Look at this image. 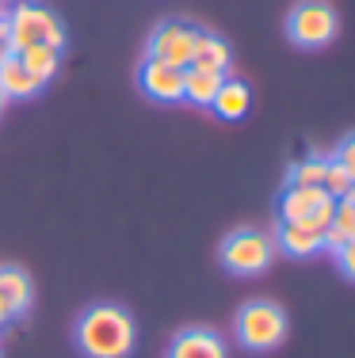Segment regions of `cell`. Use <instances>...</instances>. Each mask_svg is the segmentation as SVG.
Wrapping results in <instances>:
<instances>
[{
    "instance_id": "6da1fadb",
    "label": "cell",
    "mask_w": 355,
    "mask_h": 358,
    "mask_svg": "<svg viewBox=\"0 0 355 358\" xmlns=\"http://www.w3.org/2000/svg\"><path fill=\"white\" fill-rule=\"evenodd\" d=\"M73 339H77V351L84 358H130L138 328H134V317L123 305L99 301V305H88L77 317Z\"/></svg>"
},
{
    "instance_id": "7a4b0ae2",
    "label": "cell",
    "mask_w": 355,
    "mask_h": 358,
    "mask_svg": "<svg viewBox=\"0 0 355 358\" xmlns=\"http://www.w3.org/2000/svg\"><path fill=\"white\" fill-rule=\"evenodd\" d=\"M233 336L244 351H275L286 339V313L275 301H244L233 317Z\"/></svg>"
},
{
    "instance_id": "3957f363",
    "label": "cell",
    "mask_w": 355,
    "mask_h": 358,
    "mask_svg": "<svg viewBox=\"0 0 355 358\" xmlns=\"http://www.w3.org/2000/svg\"><path fill=\"white\" fill-rule=\"evenodd\" d=\"M4 20H8V31H12L15 54H20V50H31V46H57V50L65 46L62 20H57L46 4H39V0H20V4H12L4 12Z\"/></svg>"
},
{
    "instance_id": "277c9868",
    "label": "cell",
    "mask_w": 355,
    "mask_h": 358,
    "mask_svg": "<svg viewBox=\"0 0 355 358\" xmlns=\"http://www.w3.org/2000/svg\"><path fill=\"white\" fill-rule=\"evenodd\" d=\"M275 259V241L260 229H233L222 241V267L237 278L264 275Z\"/></svg>"
},
{
    "instance_id": "5b68a950",
    "label": "cell",
    "mask_w": 355,
    "mask_h": 358,
    "mask_svg": "<svg viewBox=\"0 0 355 358\" xmlns=\"http://www.w3.org/2000/svg\"><path fill=\"white\" fill-rule=\"evenodd\" d=\"M340 31V15L328 0H298L286 15V35L302 50H321L336 38Z\"/></svg>"
},
{
    "instance_id": "8992f818",
    "label": "cell",
    "mask_w": 355,
    "mask_h": 358,
    "mask_svg": "<svg viewBox=\"0 0 355 358\" xmlns=\"http://www.w3.org/2000/svg\"><path fill=\"white\" fill-rule=\"evenodd\" d=\"M199 35H202V27H195L188 20H165V23H157L153 35L146 42V57L176 65V69H188L191 57H195Z\"/></svg>"
},
{
    "instance_id": "52a82bcc",
    "label": "cell",
    "mask_w": 355,
    "mask_h": 358,
    "mask_svg": "<svg viewBox=\"0 0 355 358\" xmlns=\"http://www.w3.org/2000/svg\"><path fill=\"white\" fill-rule=\"evenodd\" d=\"M336 199H328L325 187H286L279 194V217L283 221H306L314 229L333 225Z\"/></svg>"
},
{
    "instance_id": "ba28073f",
    "label": "cell",
    "mask_w": 355,
    "mask_h": 358,
    "mask_svg": "<svg viewBox=\"0 0 355 358\" xmlns=\"http://www.w3.org/2000/svg\"><path fill=\"white\" fill-rule=\"evenodd\" d=\"M138 88H141V96H149L153 103H183V69L153 62V57H141Z\"/></svg>"
},
{
    "instance_id": "9c48e42d",
    "label": "cell",
    "mask_w": 355,
    "mask_h": 358,
    "mask_svg": "<svg viewBox=\"0 0 355 358\" xmlns=\"http://www.w3.org/2000/svg\"><path fill=\"white\" fill-rule=\"evenodd\" d=\"M165 358H225V343L210 328H183L172 336Z\"/></svg>"
},
{
    "instance_id": "30bf717a",
    "label": "cell",
    "mask_w": 355,
    "mask_h": 358,
    "mask_svg": "<svg viewBox=\"0 0 355 358\" xmlns=\"http://www.w3.org/2000/svg\"><path fill=\"white\" fill-rule=\"evenodd\" d=\"M275 248H283L294 259L317 255V252H325V229H314L306 221H283L275 233Z\"/></svg>"
},
{
    "instance_id": "8fae6325",
    "label": "cell",
    "mask_w": 355,
    "mask_h": 358,
    "mask_svg": "<svg viewBox=\"0 0 355 358\" xmlns=\"http://www.w3.org/2000/svg\"><path fill=\"white\" fill-rule=\"evenodd\" d=\"M0 297L12 309V317H23L35 301V286H31V275L15 263H0Z\"/></svg>"
},
{
    "instance_id": "7c38bea8",
    "label": "cell",
    "mask_w": 355,
    "mask_h": 358,
    "mask_svg": "<svg viewBox=\"0 0 355 358\" xmlns=\"http://www.w3.org/2000/svg\"><path fill=\"white\" fill-rule=\"evenodd\" d=\"M252 107V92L244 80H233V76H225L222 88H218L214 103H210V110H214L218 118H225V122H237V118H244Z\"/></svg>"
},
{
    "instance_id": "4fadbf2b",
    "label": "cell",
    "mask_w": 355,
    "mask_h": 358,
    "mask_svg": "<svg viewBox=\"0 0 355 358\" xmlns=\"http://www.w3.org/2000/svg\"><path fill=\"white\" fill-rule=\"evenodd\" d=\"M191 65H195V69H207V73L230 76V65H233L230 42L218 38V35H210V31H202V35H199V46H195V57H191Z\"/></svg>"
},
{
    "instance_id": "5bb4252c",
    "label": "cell",
    "mask_w": 355,
    "mask_h": 358,
    "mask_svg": "<svg viewBox=\"0 0 355 358\" xmlns=\"http://www.w3.org/2000/svg\"><path fill=\"white\" fill-rule=\"evenodd\" d=\"M225 76L222 73H207V69H195V65H188L183 69V103L191 107H210L218 96V88H222Z\"/></svg>"
},
{
    "instance_id": "9a60e30c",
    "label": "cell",
    "mask_w": 355,
    "mask_h": 358,
    "mask_svg": "<svg viewBox=\"0 0 355 358\" xmlns=\"http://www.w3.org/2000/svg\"><path fill=\"white\" fill-rule=\"evenodd\" d=\"M0 88H4L8 99H31L42 92V84L27 73V65L20 62V54H12L4 65H0Z\"/></svg>"
},
{
    "instance_id": "2e32d148",
    "label": "cell",
    "mask_w": 355,
    "mask_h": 358,
    "mask_svg": "<svg viewBox=\"0 0 355 358\" xmlns=\"http://www.w3.org/2000/svg\"><path fill=\"white\" fill-rule=\"evenodd\" d=\"M351 236H355V199H336L333 225L325 229V248L340 252L344 244H351Z\"/></svg>"
},
{
    "instance_id": "e0dca14e",
    "label": "cell",
    "mask_w": 355,
    "mask_h": 358,
    "mask_svg": "<svg viewBox=\"0 0 355 358\" xmlns=\"http://www.w3.org/2000/svg\"><path fill=\"white\" fill-rule=\"evenodd\" d=\"M20 62L27 65V73L46 88L57 76V69H62V50L57 46H31V50H20Z\"/></svg>"
},
{
    "instance_id": "ac0fdd59",
    "label": "cell",
    "mask_w": 355,
    "mask_h": 358,
    "mask_svg": "<svg viewBox=\"0 0 355 358\" xmlns=\"http://www.w3.org/2000/svg\"><path fill=\"white\" fill-rule=\"evenodd\" d=\"M328 168V157H306L298 164H291V176H286V187H321Z\"/></svg>"
},
{
    "instance_id": "d6986e66",
    "label": "cell",
    "mask_w": 355,
    "mask_h": 358,
    "mask_svg": "<svg viewBox=\"0 0 355 358\" xmlns=\"http://www.w3.org/2000/svg\"><path fill=\"white\" fill-rule=\"evenodd\" d=\"M321 187H325L328 199H348L351 187H355V179H351L348 172H344V168L336 164L333 157H328V168H325V179H321Z\"/></svg>"
},
{
    "instance_id": "ffe728a7",
    "label": "cell",
    "mask_w": 355,
    "mask_h": 358,
    "mask_svg": "<svg viewBox=\"0 0 355 358\" xmlns=\"http://www.w3.org/2000/svg\"><path fill=\"white\" fill-rule=\"evenodd\" d=\"M333 160L355 179V134H351V138H344V145L336 149V157H333Z\"/></svg>"
},
{
    "instance_id": "44dd1931",
    "label": "cell",
    "mask_w": 355,
    "mask_h": 358,
    "mask_svg": "<svg viewBox=\"0 0 355 358\" xmlns=\"http://www.w3.org/2000/svg\"><path fill=\"white\" fill-rule=\"evenodd\" d=\"M336 263H340V271L355 282V244H344V248L336 252Z\"/></svg>"
},
{
    "instance_id": "7402d4cb",
    "label": "cell",
    "mask_w": 355,
    "mask_h": 358,
    "mask_svg": "<svg viewBox=\"0 0 355 358\" xmlns=\"http://www.w3.org/2000/svg\"><path fill=\"white\" fill-rule=\"evenodd\" d=\"M12 54H15V46H12V31H8V20L0 15V65H4Z\"/></svg>"
},
{
    "instance_id": "603a6c76",
    "label": "cell",
    "mask_w": 355,
    "mask_h": 358,
    "mask_svg": "<svg viewBox=\"0 0 355 358\" xmlns=\"http://www.w3.org/2000/svg\"><path fill=\"white\" fill-rule=\"evenodd\" d=\"M8 320H15V317H12V309L4 305V297H0V328H8Z\"/></svg>"
},
{
    "instance_id": "cb8c5ba5",
    "label": "cell",
    "mask_w": 355,
    "mask_h": 358,
    "mask_svg": "<svg viewBox=\"0 0 355 358\" xmlns=\"http://www.w3.org/2000/svg\"><path fill=\"white\" fill-rule=\"evenodd\" d=\"M8 103H12V99H8V96H4V88H0V115H4V107H8Z\"/></svg>"
},
{
    "instance_id": "d4e9b609",
    "label": "cell",
    "mask_w": 355,
    "mask_h": 358,
    "mask_svg": "<svg viewBox=\"0 0 355 358\" xmlns=\"http://www.w3.org/2000/svg\"><path fill=\"white\" fill-rule=\"evenodd\" d=\"M4 8H8V0H0V15H4Z\"/></svg>"
},
{
    "instance_id": "484cf974",
    "label": "cell",
    "mask_w": 355,
    "mask_h": 358,
    "mask_svg": "<svg viewBox=\"0 0 355 358\" xmlns=\"http://www.w3.org/2000/svg\"><path fill=\"white\" fill-rule=\"evenodd\" d=\"M348 199H355V187H351V194H348Z\"/></svg>"
}]
</instances>
